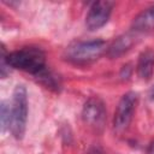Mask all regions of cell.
<instances>
[{
  "label": "cell",
  "instance_id": "cell-1",
  "mask_svg": "<svg viewBox=\"0 0 154 154\" xmlns=\"http://www.w3.org/2000/svg\"><path fill=\"white\" fill-rule=\"evenodd\" d=\"M7 63L10 67L18 69L37 76L46 69V58L38 48H22L7 54Z\"/></svg>",
  "mask_w": 154,
  "mask_h": 154
},
{
  "label": "cell",
  "instance_id": "cell-2",
  "mask_svg": "<svg viewBox=\"0 0 154 154\" xmlns=\"http://www.w3.org/2000/svg\"><path fill=\"white\" fill-rule=\"evenodd\" d=\"M28 119V94L24 85L18 84L13 91L10 106V130L12 135L20 140L24 136Z\"/></svg>",
  "mask_w": 154,
  "mask_h": 154
},
{
  "label": "cell",
  "instance_id": "cell-3",
  "mask_svg": "<svg viewBox=\"0 0 154 154\" xmlns=\"http://www.w3.org/2000/svg\"><path fill=\"white\" fill-rule=\"evenodd\" d=\"M106 51V42L102 40L81 41L70 46L66 51L67 59L75 64H85L99 59Z\"/></svg>",
  "mask_w": 154,
  "mask_h": 154
},
{
  "label": "cell",
  "instance_id": "cell-4",
  "mask_svg": "<svg viewBox=\"0 0 154 154\" xmlns=\"http://www.w3.org/2000/svg\"><path fill=\"white\" fill-rule=\"evenodd\" d=\"M137 100H138L137 94L132 91H129L125 95H123L114 112L113 125L116 130L122 131L129 126L137 106Z\"/></svg>",
  "mask_w": 154,
  "mask_h": 154
},
{
  "label": "cell",
  "instance_id": "cell-5",
  "mask_svg": "<svg viewBox=\"0 0 154 154\" xmlns=\"http://www.w3.org/2000/svg\"><path fill=\"white\" fill-rule=\"evenodd\" d=\"M113 2L111 1H95L85 18V25L89 30H97L103 26L111 16Z\"/></svg>",
  "mask_w": 154,
  "mask_h": 154
},
{
  "label": "cell",
  "instance_id": "cell-6",
  "mask_svg": "<svg viewBox=\"0 0 154 154\" xmlns=\"http://www.w3.org/2000/svg\"><path fill=\"white\" fill-rule=\"evenodd\" d=\"M82 118L84 123L93 125V126H100L103 124L106 118V109L103 102L97 97L89 99L82 111Z\"/></svg>",
  "mask_w": 154,
  "mask_h": 154
},
{
  "label": "cell",
  "instance_id": "cell-7",
  "mask_svg": "<svg viewBox=\"0 0 154 154\" xmlns=\"http://www.w3.org/2000/svg\"><path fill=\"white\" fill-rule=\"evenodd\" d=\"M154 72V52L146 49L140 54L137 61V75L143 81H149Z\"/></svg>",
  "mask_w": 154,
  "mask_h": 154
},
{
  "label": "cell",
  "instance_id": "cell-8",
  "mask_svg": "<svg viewBox=\"0 0 154 154\" xmlns=\"http://www.w3.org/2000/svg\"><path fill=\"white\" fill-rule=\"evenodd\" d=\"M132 30L135 32H148L154 30V5L135 17L132 20Z\"/></svg>",
  "mask_w": 154,
  "mask_h": 154
},
{
  "label": "cell",
  "instance_id": "cell-9",
  "mask_svg": "<svg viewBox=\"0 0 154 154\" xmlns=\"http://www.w3.org/2000/svg\"><path fill=\"white\" fill-rule=\"evenodd\" d=\"M134 43H135V36L130 32L124 34L113 41V43L108 48V55L111 58H117L124 54L125 52H128Z\"/></svg>",
  "mask_w": 154,
  "mask_h": 154
},
{
  "label": "cell",
  "instance_id": "cell-10",
  "mask_svg": "<svg viewBox=\"0 0 154 154\" xmlns=\"http://www.w3.org/2000/svg\"><path fill=\"white\" fill-rule=\"evenodd\" d=\"M1 124H2V130L10 129V106L6 102L1 103Z\"/></svg>",
  "mask_w": 154,
  "mask_h": 154
},
{
  "label": "cell",
  "instance_id": "cell-11",
  "mask_svg": "<svg viewBox=\"0 0 154 154\" xmlns=\"http://www.w3.org/2000/svg\"><path fill=\"white\" fill-rule=\"evenodd\" d=\"M0 70H1V77H6V75L10 72V65L7 63V53L5 51L4 45L1 46V65H0Z\"/></svg>",
  "mask_w": 154,
  "mask_h": 154
},
{
  "label": "cell",
  "instance_id": "cell-12",
  "mask_svg": "<svg viewBox=\"0 0 154 154\" xmlns=\"http://www.w3.org/2000/svg\"><path fill=\"white\" fill-rule=\"evenodd\" d=\"M148 154H154V141L149 144V147H148V152H147Z\"/></svg>",
  "mask_w": 154,
  "mask_h": 154
},
{
  "label": "cell",
  "instance_id": "cell-13",
  "mask_svg": "<svg viewBox=\"0 0 154 154\" xmlns=\"http://www.w3.org/2000/svg\"><path fill=\"white\" fill-rule=\"evenodd\" d=\"M150 99L154 100V87H153V89H152V91H150Z\"/></svg>",
  "mask_w": 154,
  "mask_h": 154
}]
</instances>
